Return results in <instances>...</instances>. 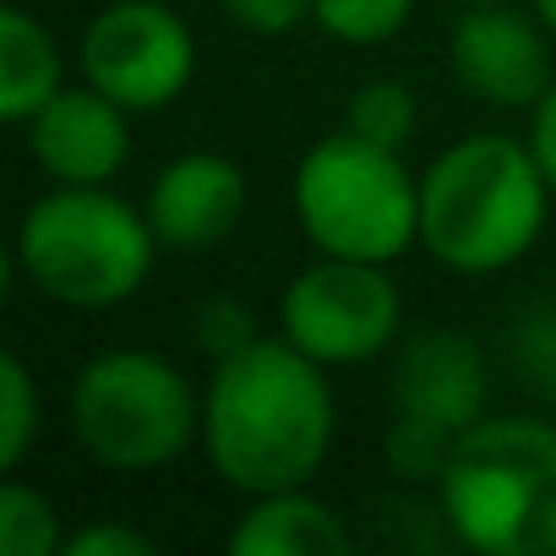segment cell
<instances>
[{"label":"cell","instance_id":"obj_24","mask_svg":"<svg viewBox=\"0 0 556 556\" xmlns=\"http://www.w3.org/2000/svg\"><path fill=\"white\" fill-rule=\"evenodd\" d=\"M529 115H534L529 121V148H534V159H540V169H545V180L556 191V83H551V93Z\"/></svg>","mask_w":556,"mask_h":556},{"label":"cell","instance_id":"obj_2","mask_svg":"<svg viewBox=\"0 0 556 556\" xmlns=\"http://www.w3.org/2000/svg\"><path fill=\"white\" fill-rule=\"evenodd\" d=\"M551 202L556 191L529 142L475 131L420 175V245L464 278L507 273L545 235Z\"/></svg>","mask_w":556,"mask_h":556},{"label":"cell","instance_id":"obj_6","mask_svg":"<svg viewBox=\"0 0 556 556\" xmlns=\"http://www.w3.org/2000/svg\"><path fill=\"white\" fill-rule=\"evenodd\" d=\"M66 420L88 458L121 475H148L202 442V393L153 350H110L77 371Z\"/></svg>","mask_w":556,"mask_h":556},{"label":"cell","instance_id":"obj_13","mask_svg":"<svg viewBox=\"0 0 556 556\" xmlns=\"http://www.w3.org/2000/svg\"><path fill=\"white\" fill-rule=\"evenodd\" d=\"M229 551L235 556H339L350 551V529L323 496L295 485V491L251 496V507L240 513L229 534Z\"/></svg>","mask_w":556,"mask_h":556},{"label":"cell","instance_id":"obj_11","mask_svg":"<svg viewBox=\"0 0 556 556\" xmlns=\"http://www.w3.org/2000/svg\"><path fill=\"white\" fill-rule=\"evenodd\" d=\"M245 169L224 153H180L148 186V224L164 251H213L245 218Z\"/></svg>","mask_w":556,"mask_h":556},{"label":"cell","instance_id":"obj_14","mask_svg":"<svg viewBox=\"0 0 556 556\" xmlns=\"http://www.w3.org/2000/svg\"><path fill=\"white\" fill-rule=\"evenodd\" d=\"M66 88L61 50L39 17L23 7L0 12V115L12 126H28L55 93Z\"/></svg>","mask_w":556,"mask_h":556},{"label":"cell","instance_id":"obj_21","mask_svg":"<svg viewBox=\"0 0 556 556\" xmlns=\"http://www.w3.org/2000/svg\"><path fill=\"white\" fill-rule=\"evenodd\" d=\"M191 339H197V350H202L207 361H229V355H240L245 344H256L262 333H256V323H251V312H245L240 301L213 295V301L197 306V317H191Z\"/></svg>","mask_w":556,"mask_h":556},{"label":"cell","instance_id":"obj_5","mask_svg":"<svg viewBox=\"0 0 556 556\" xmlns=\"http://www.w3.org/2000/svg\"><path fill=\"white\" fill-rule=\"evenodd\" d=\"M295 224L323 256L399 262L420 240V180L393 148L355 131L323 137L295 164Z\"/></svg>","mask_w":556,"mask_h":556},{"label":"cell","instance_id":"obj_19","mask_svg":"<svg viewBox=\"0 0 556 556\" xmlns=\"http://www.w3.org/2000/svg\"><path fill=\"white\" fill-rule=\"evenodd\" d=\"M415 12V0H317L312 23L333 39V45H350V50H371V45H388Z\"/></svg>","mask_w":556,"mask_h":556},{"label":"cell","instance_id":"obj_22","mask_svg":"<svg viewBox=\"0 0 556 556\" xmlns=\"http://www.w3.org/2000/svg\"><path fill=\"white\" fill-rule=\"evenodd\" d=\"M218 7H224L245 34L278 39V34H295V28L317 12V0H218Z\"/></svg>","mask_w":556,"mask_h":556},{"label":"cell","instance_id":"obj_26","mask_svg":"<svg viewBox=\"0 0 556 556\" xmlns=\"http://www.w3.org/2000/svg\"><path fill=\"white\" fill-rule=\"evenodd\" d=\"M453 7H496V0H453Z\"/></svg>","mask_w":556,"mask_h":556},{"label":"cell","instance_id":"obj_8","mask_svg":"<svg viewBox=\"0 0 556 556\" xmlns=\"http://www.w3.org/2000/svg\"><path fill=\"white\" fill-rule=\"evenodd\" d=\"M83 83L110 93L121 110H164L197 77V39L186 17L164 0H115L104 7L77 45Z\"/></svg>","mask_w":556,"mask_h":556},{"label":"cell","instance_id":"obj_20","mask_svg":"<svg viewBox=\"0 0 556 556\" xmlns=\"http://www.w3.org/2000/svg\"><path fill=\"white\" fill-rule=\"evenodd\" d=\"M507 361L529 382V393H540V399L556 404V301L529 306L507 328Z\"/></svg>","mask_w":556,"mask_h":556},{"label":"cell","instance_id":"obj_7","mask_svg":"<svg viewBox=\"0 0 556 556\" xmlns=\"http://www.w3.org/2000/svg\"><path fill=\"white\" fill-rule=\"evenodd\" d=\"M399 328H404V301L388 278V262L317 256L290 278L285 301H278V333L323 366L382 361Z\"/></svg>","mask_w":556,"mask_h":556},{"label":"cell","instance_id":"obj_4","mask_svg":"<svg viewBox=\"0 0 556 556\" xmlns=\"http://www.w3.org/2000/svg\"><path fill=\"white\" fill-rule=\"evenodd\" d=\"M159 235L142 207L104 186H55L17 224V273L72 312L126 306L153 273Z\"/></svg>","mask_w":556,"mask_h":556},{"label":"cell","instance_id":"obj_15","mask_svg":"<svg viewBox=\"0 0 556 556\" xmlns=\"http://www.w3.org/2000/svg\"><path fill=\"white\" fill-rule=\"evenodd\" d=\"M453 442H458V431L393 409L388 431H382V464H388V475L399 485H431L437 491V480H442V469L453 458Z\"/></svg>","mask_w":556,"mask_h":556},{"label":"cell","instance_id":"obj_12","mask_svg":"<svg viewBox=\"0 0 556 556\" xmlns=\"http://www.w3.org/2000/svg\"><path fill=\"white\" fill-rule=\"evenodd\" d=\"M485 361L458 328H426L393 350V409L447 431H469L485 415Z\"/></svg>","mask_w":556,"mask_h":556},{"label":"cell","instance_id":"obj_9","mask_svg":"<svg viewBox=\"0 0 556 556\" xmlns=\"http://www.w3.org/2000/svg\"><path fill=\"white\" fill-rule=\"evenodd\" d=\"M453 77L469 99L491 110H534L551 93V50H545V23L518 12L513 0L496 7H464L453 45H447Z\"/></svg>","mask_w":556,"mask_h":556},{"label":"cell","instance_id":"obj_25","mask_svg":"<svg viewBox=\"0 0 556 556\" xmlns=\"http://www.w3.org/2000/svg\"><path fill=\"white\" fill-rule=\"evenodd\" d=\"M529 12L545 23V34H556V0H529Z\"/></svg>","mask_w":556,"mask_h":556},{"label":"cell","instance_id":"obj_17","mask_svg":"<svg viewBox=\"0 0 556 556\" xmlns=\"http://www.w3.org/2000/svg\"><path fill=\"white\" fill-rule=\"evenodd\" d=\"M415 121H420V104L393 77L355 88L350 104H344V131H355V137H366L377 148H393V153H404V142L415 137Z\"/></svg>","mask_w":556,"mask_h":556},{"label":"cell","instance_id":"obj_18","mask_svg":"<svg viewBox=\"0 0 556 556\" xmlns=\"http://www.w3.org/2000/svg\"><path fill=\"white\" fill-rule=\"evenodd\" d=\"M45 431V404H39V382L28 371L23 355L0 361V464L17 469L28 458V447Z\"/></svg>","mask_w":556,"mask_h":556},{"label":"cell","instance_id":"obj_23","mask_svg":"<svg viewBox=\"0 0 556 556\" xmlns=\"http://www.w3.org/2000/svg\"><path fill=\"white\" fill-rule=\"evenodd\" d=\"M159 545L142 534V529H131V523H83V529H72L66 534V551L61 556H153Z\"/></svg>","mask_w":556,"mask_h":556},{"label":"cell","instance_id":"obj_3","mask_svg":"<svg viewBox=\"0 0 556 556\" xmlns=\"http://www.w3.org/2000/svg\"><path fill=\"white\" fill-rule=\"evenodd\" d=\"M447 534L480 556H556V426L480 415L437 480Z\"/></svg>","mask_w":556,"mask_h":556},{"label":"cell","instance_id":"obj_1","mask_svg":"<svg viewBox=\"0 0 556 556\" xmlns=\"http://www.w3.org/2000/svg\"><path fill=\"white\" fill-rule=\"evenodd\" d=\"M333 426L339 404L328 366L285 333L213 361L202 388V453L229 491L267 496L312 485L333 453Z\"/></svg>","mask_w":556,"mask_h":556},{"label":"cell","instance_id":"obj_16","mask_svg":"<svg viewBox=\"0 0 556 556\" xmlns=\"http://www.w3.org/2000/svg\"><path fill=\"white\" fill-rule=\"evenodd\" d=\"M0 551L7 556H61L66 551L61 513L39 485H23V480L0 485Z\"/></svg>","mask_w":556,"mask_h":556},{"label":"cell","instance_id":"obj_10","mask_svg":"<svg viewBox=\"0 0 556 556\" xmlns=\"http://www.w3.org/2000/svg\"><path fill=\"white\" fill-rule=\"evenodd\" d=\"M28 153L55 186H110L131 159V110L93 83L61 88L28 126Z\"/></svg>","mask_w":556,"mask_h":556}]
</instances>
